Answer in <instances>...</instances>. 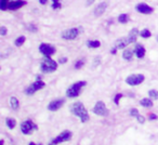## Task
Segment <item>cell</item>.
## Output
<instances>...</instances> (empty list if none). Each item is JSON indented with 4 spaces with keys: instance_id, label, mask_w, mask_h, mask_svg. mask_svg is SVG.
I'll return each mask as SVG.
<instances>
[{
    "instance_id": "cell-41",
    "label": "cell",
    "mask_w": 158,
    "mask_h": 145,
    "mask_svg": "<svg viewBox=\"0 0 158 145\" xmlns=\"http://www.w3.org/2000/svg\"><path fill=\"white\" fill-rule=\"evenodd\" d=\"M38 145H41V144H38Z\"/></svg>"
},
{
    "instance_id": "cell-29",
    "label": "cell",
    "mask_w": 158,
    "mask_h": 145,
    "mask_svg": "<svg viewBox=\"0 0 158 145\" xmlns=\"http://www.w3.org/2000/svg\"><path fill=\"white\" fill-rule=\"evenodd\" d=\"M129 113H130V116H132V117H137L138 115H139V112H138L137 108H131Z\"/></svg>"
},
{
    "instance_id": "cell-17",
    "label": "cell",
    "mask_w": 158,
    "mask_h": 145,
    "mask_svg": "<svg viewBox=\"0 0 158 145\" xmlns=\"http://www.w3.org/2000/svg\"><path fill=\"white\" fill-rule=\"evenodd\" d=\"M138 35H139V30L137 28H133L131 32L129 33V36H128V40H129L130 43H133L137 41Z\"/></svg>"
},
{
    "instance_id": "cell-31",
    "label": "cell",
    "mask_w": 158,
    "mask_h": 145,
    "mask_svg": "<svg viewBox=\"0 0 158 145\" xmlns=\"http://www.w3.org/2000/svg\"><path fill=\"white\" fill-rule=\"evenodd\" d=\"M83 63H85V62H83V60H80V61H78V62H77V63L75 64V67L77 68V69H79V68H81L83 67Z\"/></svg>"
},
{
    "instance_id": "cell-27",
    "label": "cell",
    "mask_w": 158,
    "mask_h": 145,
    "mask_svg": "<svg viewBox=\"0 0 158 145\" xmlns=\"http://www.w3.org/2000/svg\"><path fill=\"white\" fill-rule=\"evenodd\" d=\"M62 4L59 0H52V9L54 10H58V9H61Z\"/></svg>"
},
{
    "instance_id": "cell-28",
    "label": "cell",
    "mask_w": 158,
    "mask_h": 145,
    "mask_svg": "<svg viewBox=\"0 0 158 145\" xmlns=\"http://www.w3.org/2000/svg\"><path fill=\"white\" fill-rule=\"evenodd\" d=\"M148 95L151 96V99L157 100L158 99V91H156V90H151V91L148 92Z\"/></svg>"
},
{
    "instance_id": "cell-36",
    "label": "cell",
    "mask_w": 158,
    "mask_h": 145,
    "mask_svg": "<svg viewBox=\"0 0 158 145\" xmlns=\"http://www.w3.org/2000/svg\"><path fill=\"white\" fill-rule=\"evenodd\" d=\"M66 61H67V59H66V57H63V59H60V63L64 64L66 63Z\"/></svg>"
},
{
    "instance_id": "cell-22",
    "label": "cell",
    "mask_w": 158,
    "mask_h": 145,
    "mask_svg": "<svg viewBox=\"0 0 158 145\" xmlns=\"http://www.w3.org/2000/svg\"><path fill=\"white\" fill-rule=\"evenodd\" d=\"M10 103H11V107L13 108V110H18V106H20V104H18V100L16 98H11L10 100Z\"/></svg>"
},
{
    "instance_id": "cell-34",
    "label": "cell",
    "mask_w": 158,
    "mask_h": 145,
    "mask_svg": "<svg viewBox=\"0 0 158 145\" xmlns=\"http://www.w3.org/2000/svg\"><path fill=\"white\" fill-rule=\"evenodd\" d=\"M27 28H28L30 32H36L37 30V27L36 26H34V25H29V26H27Z\"/></svg>"
},
{
    "instance_id": "cell-25",
    "label": "cell",
    "mask_w": 158,
    "mask_h": 145,
    "mask_svg": "<svg viewBox=\"0 0 158 145\" xmlns=\"http://www.w3.org/2000/svg\"><path fill=\"white\" fill-rule=\"evenodd\" d=\"M24 42H25V37H24V36H21V37H18V38L14 41L15 46H18V47H21Z\"/></svg>"
},
{
    "instance_id": "cell-15",
    "label": "cell",
    "mask_w": 158,
    "mask_h": 145,
    "mask_svg": "<svg viewBox=\"0 0 158 145\" xmlns=\"http://www.w3.org/2000/svg\"><path fill=\"white\" fill-rule=\"evenodd\" d=\"M134 53L139 59H142L145 55V48H144L142 45H137L135 46V49H134Z\"/></svg>"
},
{
    "instance_id": "cell-11",
    "label": "cell",
    "mask_w": 158,
    "mask_h": 145,
    "mask_svg": "<svg viewBox=\"0 0 158 145\" xmlns=\"http://www.w3.org/2000/svg\"><path fill=\"white\" fill-rule=\"evenodd\" d=\"M135 9H137L138 12L143 13V14H150V13H152V12L154 11L153 8L150 7V6H147V4H137V6H135Z\"/></svg>"
},
{
    "instance_id": "cell-39",
    "label": "cell",
    "mask_w": 158,
    "mask_h": 145,
    "mask_svg": "<svg viewBox=\"0 0 158 145\" xmlns=\"http://www.w3.org/2000/svg\"><path fill=\"white\" fill-rule=\"evenodd\" d=\"M47 1H48V0H39V2L41 4H47Z\"/></svg>"
},
{
    "instance_id": "cell-33",
    "label": "cell",
    "mask_w": 158,
    "mask_h": 145,
    "mask_svg": "<svg viewBox=\"0 0 158 145\" xmlns=\"http://www.w3.org/2000/svg\"><path fill=\"white\" fill-rule=\"evenodd\" d=\"M6 34H7V28H6L4 26H1V27H0V35L4 36Z\"/></svg>"
},
{
    "instance_id": "cell-21",
    "label": "cell",
    "mask_w": 158,
    "mask_h": 145,
    "mask_svg": "<svg viewBox=\"0 0 158 145\" xmlns=\"http://www.w3.org/2000/svg\"><path fill=\"white\" fill-rule=\"evenodd\" d=\"M118 21L119 23H121V24H126L129 22V15L128 14H120L118 16Z\"/></svg>"
},
{
    "instance_id": "cell-3",
    "label": "cell",
    "mask_w": 158,
    "mask_h": 145,
    "mask_svg": "<svg viewBox=\"0 0 158 145\" xmlns=\"http://www.w3.org/2000/svg\"><path fill=\"white\" fill-rule=\"evenodd\" d=\"M41 71L43 73H52V71H56V68H58V64L56 62L53 60H51L50 57H47V59H44L43 62L41 63Z\"/></svg>"
},
{
    "instance_id": "cell-40",
    "label": "cell",
    "mask_w": 158,
    "mask_h": 145,
    "mask_svg": "<svg viewBox=\"0 0 158 145\" xmlns=\"http://www.w3.org/2000/svg\"><path fill=\"white\" fill-rule=\"evenodd\" d=\"M29 145H36V144H35V143H32H32H29Z\"/></svg>"
},
{
    "instance_id": "cell-35",
    "label": "cell",
    "mask_w": 158,
    "mask_h": 145,
    "mask_svg": "<svg viewBox=\"0 0 158 145\" xmlns=\"http://www.w3.org/2000/svg\"><path fill=\"white\" fill-rule=\"evenodd\" d=\"M150 119H151V120H155V119H157V116H156L155 114H151V115H150Z\"/></svg>"
},
{
    "instance_id": "cell-23",
    "label": "cell",
    "mask_w": 158,
    "mask_h": 145,
    "mask_svg": "<svg viewBox=\"0 0 158 145\" xmlns=\"http://www.w3.org/2000/svg\"><path fill=\"white\" fill-rule=\"evenodd\" d=\"M10 2V0H0V9L2 11L8 10V4Z\"/></svg>"
},
{
    "instance_id": "cell-19",
    "label": "cell",
    "mask_w": 158,
    "mask_h": 145,
    "mask_svg": "<svg viewBox=\"0 0 158 145\" xmlns=\"http://www.w3.org/2000/svg\"><path fill=\"white\" fill-rule=\"evenodd\" d=\"M140 104L143 107H152V106H153V102H152V100L147 99V98H145V99L141 100Z\"/></svg>"
},
{
    "instance_id": "cell-32",
    "label": "cell",
    "mask_w": 158,
    "mask_h": 145,
    "mask_svg": "<svg viewBox=\"0 0 158 145\" xmlns=\"http://www.w3.org/2000/svg\"><path fill=\"white\" fill-rule=\"evenodd\" d=\"M135 118H137V119H138V121H139V122H140V124H144V121H145V118H144L143 116H141L140 114H139V115H138V116L135 117Z\"/></svg>"
},
{
    "instance_id": "cell-26",
    "label": "cell",
    "mask_w": 158,
    "mask_h": 145,
    "mask_svg": "<svg viewBox=\"0 0 158 145\" xmlns=\"http://www.w3.org/2000/svg\"><path fill=\"white\" fill-rule=\"evenodd\" d=\"M140 36L142 37V38H150V37L152 36V34L148 29H143V30L141 32Z\"/></svg>"
},
{
    "instance_id": "cell-8",
    "label": "cell",
    "mask_w": 158,
    "mask_h": 145,
    "mask_svg": "<svg viewBox=\"0 0 158 145\" xmlns=\"http://www.w3.org/2000/svg\"><path fill=\"white\" fill-rule=\"evenodd\" d=\"M39 51L41 54L49 57H51L52 54L55 53V48L52 47L51 45H49V43H41L39 46Z\"/></svg>"
},
{
    "instance_id": "cell-42",
    "label": "cell",
    "mask_w": 158,
    "mask_h": 145,
    "mask_svg": "<svg viewBox=\"0 0 158 145\" xmlns=\"http://www.w3.org/2000/svg\"><path fill=\"white\" fill-rule=\"evenodd\" d=\"M157 40H158V38H157Z\"/></svg>"
},
{
    "instance_id": "cell-30",
    "label": "cell",
    "mask_w": 158,
    "mask_h": 145,
    "mask_svg": "<svg viewBox=\"0 0 158 145\" xmlns=\"http://www.w3.org/2000/svg\"><path fill=\"white\" fill-rule=\"evenodd\" d=\"M121 98H122V94H121V93H118V94H116L115 99H114V102H115L116 105H118V104H119V100L121 99Z\"/></svg>"
},
{
    "instance_id": "cell-10",
    "label": "cell",
    "mask_w": 158,
    "mask_h": 145,
    "mask_svg": "<svg viewBox=\"0 0 158 145\" xmlns=\"http://www.w3.org/2000/svg\"><path fill=\"white\" fill-rule=\"evenodd\" d=\"M79 35V29L78 28H71V29H67V30H65L63 33V39L65 40H73V39L77 38Z\"/></svg>"
},
{
    "instance_id": "cell-16",
    "label": "cell",
    "mask_w": 158,
    "mask_h": 145,
    "mask_svg": "<svg viewBox=\"0 0 158 145\" xmlns=\"http://www.w3.org/2000/svg\"><path fill=\"white\" fill-rule=\"evenodd\" d=\"M129 40L128 38H122V39H119L116 41V45H115V48L117 49H123V48H126L128 45H129Z\"/></svg>"
},
{
    "instance_id": "cell-13",
    "label": "cell",
    "mask_w": 158,
    "mask_h": 145,
    "mask_svg": "<svg viewBox=\"0 0 158 145\" xmlns=\"http://www.w3.org/2000/svg\"><path fill=\"white\" fill-rule=\"evenodd\" d=\"M64 104V100H55V101H52V102L49 103L48 105V110H52V112H55L58 110L59 108H61Z\"/></svg>"
},
{
    "instance_id": "cell-18",
    "label": "cell",
    "mask_w": 158,
    "mask_h": 145,
    "mask_svg": "<svg viewBox=\"0 0 158 145\" xmlns=\"http://www.w3.org/2000/svg\"><path fill=\"white\" fill-rule=\"evenodd\" d=\"M133 53H134V51H132V50H125L123 53H122V57L127 61H131L133 57Z\"/></svg>"
},
{
    "instance_id": "cell-2",
    "label": "cell",
    "mask_w": 158,
    "mask_h": 145,
    "mask_svg": "<svg viewBox=\"0 0 158 145\" xmlns=\"http://www.w3.org/2000/svg\"><path fill=\"white\" fill-rule=\"evenodd\" d=\"M86 85H87L86 81L76 82V83H74L72 87H69V89H67L66 94H67V96H69V98H76V96L79 95V93L81 91L83 87H85Z\"/></svg>"
},
{
    "instance_id": "cell-1",
    "label": "cell",
    "mask_w": 158,
    "mask_h": 145,
    "mask_svg": "<svg viewBox=\"0 0 158 145\" xmlns=\"http://www.w3.org/2000/svg\"><path fill=\"white\" fill-rule=\"evenodd\" d=\"M72 112L74 115L78 116L83 122H86V121L89 120V115L87 113V110L85 108V106H83V103L80 102L74 103V105L72 106Z\"/></svg>"
},
{
    "instance_id": "cell-4",
    "label": "cell",
    "mask_w": 158,
    "mask_h": 145,
    "mask_svg": "<svg viewBox=\"0 0 158 145\" xmlns=\"http://www.w3.org/2000/svg\"><path fill=\"white\" fill-rule=\"evenodd\" d=\"M43 87H44V82L40 79V77H37V80L26 89L25 93L26 94H28V95H32V94H34L36 91H38L40 89H42Z\"/></svg>"
},
{
    "instance_id": "cell-24",
    "label": "cell",
    "mask_w": 158,
    "mask_h": 145,
    "mask_svg": "<svg viewBox=\"0 0 158 145\" xmlns=\"http://www.w3.org/2000/svg\"><path fill=\"white\" fill-rule=\"evenodd\" d=\"M15 124H16V122H15V120L13 118H8L7 119V126L10 128V129H14Z\"/></svg>"
},
{
    "instance_id": "cell-7",
    "label": "cell",
    "mask_w": 158,
    "mask_h": 145,
    "mask_svg": "<svg viewBox=\"0 0 158 145\" xmlns=\"http://www.w3.org/2000/svg\"><path fill=\"white\" fill-rule=\"evenodd\" d=\"M72 139V132L68 130H65L63 131L61 134H59L56 138H54L53 140H52V143L53 144H59V143H62V142H66V141H69Z\"/></svg>"
},
{
    "instance_id": "cell-20",
    "label": "cell",
    "mask_w": 158,
    "mask_h": 145,
    "mask_svg": "<svg viewBox=\"0 0 158 145\" xmlns=\"http://www.w3.org/2000/svg\"><path fill=\"white\" fill-rule=\"evenodd\" d=\"M87 46L89 48H99L101 46V42L99 40H89L87 41Z\"/></svg>"
},
{
    "instance_id": "cell-37",
    "label": "cell",
    "mask_w": 158,
    "mask_h": 145,
    "mask_svg": "<svg viewBox=\"0 0 158 145\" xmlns=\"http://www.w3.org/2000/svg\"><path fill=\"white\" fill-rule=\"evenodd\" d=\"M94 2V0H87V6H90Z\"/></svg>"
},
{
    "instance_id": "cell-38",
    "label": "cell",
    "mask_w": 158,
    "mask_h": 145,
    "mask_svg": "<svg viewBox=\"0 0 158 145\" xmlns=\"http://www.w3.org/2000/svg\"><path fill=\"white\" fill-rule=\"evenodd\" d=\"M116 50H117V48H114V49L111 50V54H116Z\"/></svg>"
},
{
    "instance_id": "cell-5",
    "label": "cell",
    "mask_w": 158,
    "mask_h": 145,
    "mask_svg": "<svg viewBox=\"0 0 158 145\" xmlns=\"http://www.w3.org/2000/svg\"><path fill=\"white\" fill-rule=\"evenodd\" d=\"M144 81V75L142 74H134L130 75L126 78V82L130 86H138Z\"/></svg>"
},
{
    "instance_id": "cell-9",
    "label": "cell",
    "mask_w": 158,
    "mask_h": 145,
    "mask_svg": "<svg viewBox=\"0 0 158 145\" xmlns=\"http://www.w3.org/2000/svg\"><path fill=\"white\" fill-rule=\"evenodd\" d=\"M93 113L99 115V116H107L108 115V110L106 105L103 102H97L95 104V106L93 107Z\"/></svg>"
},
{
    "instance_id": "cell-12",
    "label": "cell",
    "mask_w": 158,
    "mask_h": 145,
    "mask_svg": "<svg viewBox=\"0 0 158 145\" xmlns=\"http://www.w3.org/2000/svg\"><path fill=\"white\" fill-rule=\"evenodd\" d=\"M25 4L26 1H23V0H12L8 4V9L9 10H18V9L22 8L23 6H25Z\"/></svg>"
},
{
    "instance_id": "cell-14",
    "label": "cell",
    "mask_w": 158,
    "mask_h": 145,
    "mask_svg": "<svg viewBox=\"0 0 158 145\" xmlns=\"http://www.w3.org/2000/svg\"><path fill=\"white\" fill-rule=\"evenodd\" d=\"M107 6H108L107 1H105V2H101V4H99L97 8H95V10H94V15H95L97 18L101 16V15H102L105 12V10H106Z\"/></svg>"
},
{
    "instance_id": "cell-6",
    "label": "cell",
    "mask_w": 158,
    "mask_h": 145,
    "mask_svg": "<svg viewBox=\"0 0 158 145\" xmlns=\"http://www.w3.org/2000/svg\"><path fill=\"white\" fill-rule=\"evenodd\" d=\"M36 129L37 126L32 120H29V119L23 121L21 124V130L24 134H30L32 132V130H36Z\"/></svg>"
}]
</instances>
